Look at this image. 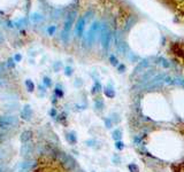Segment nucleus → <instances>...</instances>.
<instances>
[{"instance_id": "obj_14", "label": "nucleus", "mask_w": 184, "mask_h": 172, "mask_svg": "<svg viewBox=\"0 0 184 172\" xmlns=\"http://www.w3.org/2000/svg\"><path fill=\"white\" fill-rule=\"evenodd\" d=\"M112 139L115 141H119V140H122V130L116 127L114 130L112 131Z\"/></svg>"}, {"instance_id": "obj_23", "label": "nucleus", "mask_w": 184, "mask_h": 172, "mask_svg": "<svg viewBox=\"0 0 184 172\" xmlns=\"http://www.w3.org/2000/svg\"><path fill=\"white\" fill-rule=\"evenodd\" d=\"M128 169H129L130 172H139V167L137 165L136 163H130L128 165Z\"/></svg>"}, {"instance_id": "obj_34", "label": "nucleus", "mask_w": 184, "mask_h": 172, "mask_svg": "<svg viewBox=\"0 0 184 172\" xmlns=\"http://www.w3.org/2000/svg\"><path fill=\"white\" fill-rule=\"evenodd\" d=\"M0 172H1V169H0Z\"/></svg>"}, {"instance_id": "obj_15", "label": "nucleus", "mask_w": 184, "mask_h": 172, "mask_svg": "<svg viewBox=\"0 0 184 172\" xmlns=\"http://www.w3.org/2000/svg\"><path fill=\"white\" fill-rule=\"evenodd\" d=\"M102 91V85L100 84L99 80H95V84L92 86V89H91V93L92 94H98Z\"/></svg>"}, {"instance_id": "obj_9", "label": "nucleus", "mask_w": 184, "mask_h": 172, "mask_svg": "<svg viewBox=\"0 0 184 172\" xmlns=\"http://www.w3.org/2000/svg\"><path fill=\"white\" fill-rule=\"evenodd\" d=\"M93 107H95V110L98 111H101L105 108V102H104V99L101 96H97L93 99Z\"/></svg>"}, {"instance_id": "obj_20", "label": "nucleus", "mask_w": 184, "mask_h": 172, "mask_svg": "<svg viewBox=\"0 0 184 172\" xmlns=\"http://www.w3.org/2000/svg\"><path fill=\"white\" fill-rule=\"evenodd\" d=\"M109 62L113 67H117V66L120 64V63H119V60H117V57H116L114 54H110L109 55Z\"/></svg>"}, {"instance_id": "obj_10", "label": "nucleus", "mask_w": 184, "mask_h": 172, "mask_svg": "<svg viewBox=\"0 0 184 172\" xmlns=\"http://www.w3.org/2000/svg\"><path fill=\"white\" fill-rule=\"evenodd\" d=\"M104 94H105L106 98H108V99H113L115 96V89H114L112 84H108V85H106L105 87H104Z\"/></svg>"}, {"instance_id": "obj_35", "label": "nucleus", "mask_w": 184, "mask_h": 172, "mask_svg": "<svg viewBox=\"0 0 184 172\" xmlns=\"http://www.w3.org/2000/svg\"><path fill=\"white\" fill-rule=\"evenodd\" d=\"M93 172H95V171H93Z\"/></svg>"}, {"instance_id": "obj_21", "label": "nucleus", "mask_w": 184, "mask_h": 172, "mask_svg": "<svg viewBox=\"0 0 184 172\" xmlns=\"http://www.w3.org/2000/svg\"><path fill=\"white\" fill-rule=\"evenodd\" d=\"M54 94H55V98H62L63 96V91L60 85H57V87L54 89Z\"/></svg>"}, {"instance_id": "obj_33", "label": "nucleus", "mask_w": 184, "mask_h": 172, "mask_svg": "<svg viewBox=\"0 0 184 172\" xmlns=\"http://www.w3.org/2000/svg\"><path fill=\"white\" fill-rule=\"evenodd\" d=\"M21 172H29V171H21Z\"/></svg>"}, {"instance_id": "obj_28", "label": "nucleus", "mask_w": 184, "mask_h": 172, "mask_svg": "<svg viewBox=\"0 0 184 172\" xmlns=\"http://www.w3.org/2000/svg\"><path fill=\"white\" fill-rule=\"evenodd\" d=\"M85 143H86L89 147H95V145L97 143V141H95V139H89V140L85 141Z\"/></svg>"}, {"instance_id": "obj_26", "label": "nucleus", "mask_w": 184, "mask_h": 172, "mask_svg": "<svg viewBox=\"0 0 184 172\" xmlns=\"http://www.w3.org/2000/svg\"><path fill=\"white\" fill-rule=\"evenodd\" d=\"M64 75H66L67 77H70V76L73 75V68H71V67H66V68H64Z\"/></svg>"}, {"instance_id": "obj_1", "label": "nucleus", "mask_w": 184, "mask_h": 172, "mask_svg": "<svg viewBox=\"0 0 184 172\" xmlns=\"http://www.w3.org/2000/svg\"><path fill=\"white\" fill-rule=\"evenodd\" d=\"M99 26H100L99 23H98V22H95V23L91 25V28L89 29L88 33L85 35L84 42H86L88 46H91V45L93 44V42H95V36H97V33L99 31Z\"/></svg>"}, {"instance_id": "obj_24", "label": "nucleus", "mask_w": 184, "mask_h": 172, "mask_svg": "<svg viewBox=\"0 0 184 172\" xmlns=\"http://www.w3.org/2000/svg\"><path fill=\"white\" fill-rule=\"evenodd\" d=\"M104 124H105L106 129H112V126H113V122L110 120V117H105L104 118Z\"/></svg>"}, {"instance_id": "obj_32", "label": "nucleus", "mask_w": 184, "mask_h": 172, "mask_svg": "<svg viewBox=\"0 0 184 172\" xmlns=\"http://www.w3.org/2000/svg\"><path fill=\"white\" fill-rule=\"evenodd\" d=\"M55 30H57V28L54 25H51V26H48V29H47V31L50 35H53L54 32H55Z\"/></svg>"}, {"instance_id": "obj_4", "label": "nucleus", "mask_w": 184, "mask_h": 172, "mask_svg": "<svg viewBox=\"0 0 184 172\" xmlns=\"http://www.w3.org/2000/svg\"><path fill=\"white\" fill-rule=\"evenodd\" d=\"M17 118L14 116H0V129H8L16 125Z\"/></svg>"}, {"instance_id": "obj_17", "label": "nucleus", "mask_w": 184, "mask_h": 172, "mask_svg": "<svg viewBox=\"0 0 184 172\" xmlns=\"http://www.w3.org/2000/svg\"><path fill=\"white\" fill-rule=\"evenodd\" d=\"M112 162H113L115 165H120V164H121V156H120V154L114 153L113 156H112Z\"/></svg>"}, {"instance_id": "obj_19", "label": "nucleus", "mask_w": 184, "mask_h": 172, "mask_svg": "<svg viewBox=\"0 0 184 172\" xmlns=\"http://www.w3.org/2000/svg\"><path fill=\"white\" fill-rule=\"evenodd\" d=\"M174 84L175 85H179L184 89V77H181V76H176L174 77Z\"/></svg>"}, {"instance_id": "obj_18", "label": "nucleus", "mask_w": 184, "mask_h": 172, "mask_svg": "<svg viewBox=\"0 0 184 172\" xmlns=\"http://www.w3.org/2000/svg\"><path fill=\"white\" fill-rule=\"evenodd\" d=\"M114 147H115L116 150L119 151H122L124 148H126V145H124V142L122 140H119V141H115V143H114Z\"/></svg>"}, {"instance_id": "obj_3", "label": "nucleus", "mask_w": 184, "mask_h": 172, "mask_svg": "<svg viewBox=\"0 0 184 172\" xmlns=\"http://www.w3.org/2000/svg\"><path fill=\"white\" fill-rule=\"evenodd\" d=\"M110 42H112V32L108 29V26L105 25L102 28V32H101V46L105 51L109 48Z\"/></svg>"}, {"instance_id": "obj_11", "label": "nucleus", "mask_w": 184, "mask_h": 172, "mask_svg": "<svg viewBox=\"0 0 184 172\" xmlns=\"http://www.w3.org/2000/svg\"><path fill=\"white\" fill-rule=\"evenodd\" d=\"M20 139H21L22 143H28V142H30L32 139V132L31 131H24V132H22Z\"/></svg>"}, {"instance_id": "obj_30", "label": "nucleus", "mask_w": 184, "mask_h": 172, "mask_svg": "<svg viewBox=\"0 0 184 172\" xmlns=\"http://www.w3.org/2000/svg\"><path fill=\"white\" fill-rule=\"evenodd\" d=\"M44 84H45L47 87H50V86L52 85V82H51V79L48 78V77H44Z\"/></svg>"}, {"instance_id": "obj_5", "label": "nucleus", "mask_w": 184, "mask_h": 172, "mask_svg": "<svg viewBox=\"0 0 184 172\" xmlns=\"http://www.w3.org/2000/svg\"><path fill=\"white\" fill-rule=\"evenodd\" d=\"M85 20L84 17H79L77 22H76V25H75V33L77 37H82L83 36V32H84V28H85Z\"/></svg>"}, {"instance_id": "obj_22", "label": "nucleus", "mask_w": 184, "mask_h": 172, "mask_svg": "<svg viewBox=\"0 0 184 172\" xmlns=\"http://www.w3.org/2000/svg\"><path fill=\"white\" fill-rule=\"evenodd\" d=\"M110 120H112V122H113V124H119V123H120V120H121V118H120V115L117 114V113H113L112 117H110Z\"/></svg>"}, {"instance_id": "obj_31", "label": "nucleus", "mask_w": 184, "mask_h": 172, "mask_svg": "<svg viewBox=\"0 0 184 172\" xmlns=\"http://www.w3.org/2000/svg\"><path fill=\"white\" fill-rule=\"evenodd\" d=\"M50 115H51V117H54V118H55V117L58 116V113H57V109H55V108H52V109L50 110Z\"/></svg>"}, {"instance_id": "obj_2", "label": "nucleus", "mask_w": 184, "mask_h": 172, "mask_svg": "<svg viewBox=\"0 0 184 172\" xmlns=\"http://www.w3.org/2000/svg\"><path fill=\"white\" fill-rule=\"evenodd\" d=\"M165 77L166 75L165 73H159L157 76H154L148 83L145 84V87L146 89H158L159 86H161V84L165 83Z\"/></svg>"}, {"instance_id": "obj_27", "label": "nucleus", "mask_w": 184, "mask_h": 172, "mask_svg": "<svg viewBox=\"0 0 184 172\" xmlns=\"http://www.w3.org/2000/svg\"><path fill=\"white\" fill-rule=\"evenodd\" d=\"M165 83L168 84V85H174V77L166 76V77H165Z\"/></svg>"}, {"instance_id": "obj_6", "label": "nucleus", "mask_w": 184, "mask_h": 172, "mask_svg": "<svg viewBox=\"0 0 184 172\" xmlns=\"http://www.w3.org/2000/svg\"><path fill=\"white\" fill-rule=\"evenodd\" d=\"M150 60L148 59H144V60H142L141 62L138 63V66H137L136 68H135V70H134V73H132V76L131 77H135L137 73H142V70L143 69H145L148 67V64H150V62H148Z\"/></svg>"}, {"instance_id": "obj_29", "label": "nucleus", "mask_w": 184, "mask_h": 172, "mask_svg": "<svg viewBox=\"0 0 184 172\" xmlns=\"http://www.w3.org/2000/svg\"><path fill=\"white\" fill-rule=\"evenodd\" d=\"M117 70H119V73H124V71H126V66L120 63V64L117 66Z\"/></svg>"}, {"instance_id": "obj_7", "label": "nucleus", "mask_w": 184, "mask_h": 172, "mask_svg": "<svg viewBox=\"0 0 184 172\" xmlns=\"http://www.w3.org/2000/svg\"><path fill=\"white\" fill-rule=\"evenodd\" d=\"M32 115H33V111H32L31 107L28 106V104H26L24 108L21 110V117L24 120H30L32 117Z\"/></svg>"}, {"instance_id": "obj_8", "label": "nucleus", "mask_w": 184, "mask_h": 172, "mask_svg": "<svg viewBox=\"0 0 184 172\" xmlns=\"http://www.w3.org/2000/svg\"><path fill=\"white\" fill-rule=\"evenodd\" d=\"M74 22V13L69 14V16L66 20V23H64V28H63V36H68V32L70 30V26L73 24Z\"/></svg>"}, {"instance_id": "obj_16", "label": "nucleus", "mask_w": 184, "mask_h": 172, "mask_svg": "<svg viewBox=\"0 0 184 172\" xmlns=\"http://www.w3.org/2000/svg\"><path fill=\"white\" fill-rule=\"evenodd\" d=\"M157 63H159L160 66H162L163 68H169V67H170V63H169L165 57H161V56L158 57V62Z\"/></svg>"}, {"instance_id": "obj_13", "label": "nucleus", "mask_w": 184, "mask_h": 172, "mask_svg": "<svg viewBox=\"0 0 184 172\" xmlns=\"http://www.w3.org/2000/svg\"><path fill=\"white\" fill-rule=\"evenodd\" d=\"M35 165V162L32 161H24L23 163H21L20 165V170L21 171H30L32 167Z\"/></svg>"}, {"instance_id": "obj_25", "label": "nucleus", "mask_w": 184, "mask_h": 172, "mask_svg": "<svg viewBox=\"0 0 184 172\" xmlns=\"http://www.w3.org/2000/svg\"><path fill=\"white\" fill-rule=\"evenodd\" d=\"M26 89H29V92H33V89H35V84L32 83L30 79H28V80H26Z\"/></svg>"}, {"instance_id": "obj_12", "label": "nucleus", "mask_w": 184, "mask_h": 172, "mask_svg": "<svg viewBox=\"0 0 184 172\" xmlns=\"http://www.w3.org/2000/svg\"><path fill=\"white\" fill-rule=\"evenodd\" d=\"M66 139L68 141L70 145H76L77 143V136L74 131H70V132H67L66 133Z\"/></svg>"}]
</instances>
